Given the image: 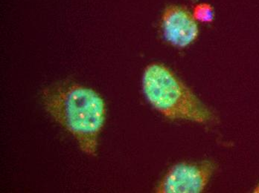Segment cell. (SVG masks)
Wrapping results in <instances>:
<instances>
[{
  "instance_id": "5",
  "label": "cell",
  "mask_w": 259,
  "mask_h": 193,
  "mask_svg": "<svg viewBox=\"0 0 259 193\" xmlns=\"http://www.w3.org/2000/svg\"><path fill=\"white\" fill-rule=\"evenodd\" d=\"M196 20L202 22H210L212 20V8L206 4H202L197 6L193 14Z\"/></svg>"
},
{
  "instance_id": "3",
  "label": "cell",
  "mask_w": 259,
  "mask_h": 193,
  "mask_svg": "<svg viewBox=\"0 0 259 193\" xmlns=\"http://www.w3.org/2000/svg\"><path fill=\"white\" fill-rule=\"evenodd\" d=\"M214 170L210 161L181 163L169 169L156 188L159 193H200L207 186Z\"/></svg>"
},
{
  "instance_id": "4",
  "label": "cell",
  "mask_w": 259,
  "mask_h": 193,
  "mask_svg": "<svg viewBox=\"0 0 259 193\" xmlns=\"http://www.w3.org/2000/svg\"><path fill=\"white\" fill-rule=\"evenodd\" d=\"M162 36L165 41L177 48H186L196 41L199 35L197 20L183 6L170 5L161 19Z\"/></svg>"
},
{
  "instance_id": "2",
  "label": "cell",
  "mask_w": 259,
  "mask_h": 193,
  "mask_svg": "<svg viewBox=\"0 0 259 193\" xmlns=\"http://www.w3.org/2000/svg\"><path fill=\"white\" fill-rule=\"evenodd\" d=\"M143 90L150 104L170 120L208 123L214 114L168 67L148 65L144 71Z\"/></svg>"
},
{
  "instance_id": "1",
  "label": "cell",
  "mask_w": 259,
  "mask_h": 193,
  "mask_svg": "<svg viewBox=\"0 0 259 193\" xmlns=\"http://www.w3.org/2000/svg\"><path fill=\"white\" fill-rule=\"evenodd\" d=\"M42 100L47 112L73 136L80 150L96 155L106 117L100 95L80 85L60 84L44 89Z\"/></svg>"
},
{
  "instance_id": "6",
  "label": "cell",
  "mask_w": 259,
  "mask_h": 193,
  "mask_svg": "<svg viewBox=\"0 0 259 193\" xmlns=\"http://www.w3.org/2000/svg\"><path fill=\"white\" fill-rule=\"evenodd\" d=\"M253 192L255 193H259V183L257 185L256 187L254 189Z\"/></svg>"
}]
</instances>
